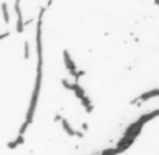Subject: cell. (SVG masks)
Segmentation results:
<instances>
[{"instance_id": "1", "label": "cell", "mask_w": 159, "mask_h": 155, "mask_svg": "<svg viewBox=\"0 0 159 155\" xmlns=\"http://www.w3.org/2000/svg\"><path fill=\"white\" fill-rule=\"evenodd\" d=\"M2 10H3V16H4V21L8 22L10 21V18H8V11H7V4H6V3H3L2 4Z\"/></svg>"}, {"instance_id": "2", "label": "cell", "mask_w": 159, "mask_h": 155, "mask_svg": "<svg viewBox=\"0 0 159 155\" xmlns=\"http://www.w3.org/2000/svg\"><path fill=\"white\" fill-rule=\"evenodd\" d=\"M25 57H28V43H25Z\"/></svg>"}]
</instances>
